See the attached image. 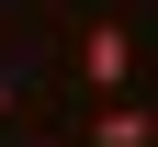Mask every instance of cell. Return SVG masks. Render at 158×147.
<instances>
[{"instance_id": "1", "label": "cell", "mask_w": 158, "mask_h": 147, "mask_svg": "<svg viewBox=\"0 0 158 147\" xmlns=\"http://www.w3.org/2000/svg\"><path fill=\"white\" fill-rule=\"evenodd\" d=\"M79 79L90 91H135V34L124 23H79Z\"/></svg>"}, {"instance_id": "2", "label": "cell", "mask_w": 158, "mask_h": 147, "mask_svg": "<svg viewBox=\"0 0 158 147\" xmlns=\"http://www.w3.org/2000/svg\"><path fill=\"white\" fill-rule=\"evenodd\" d=\"M79 136H90V147H158V113H147V102H135V91H102V102H90V124H79Z\"/></svg>"}, {"instance_id": "3", "label": "cell", "mask_w": 158, "mask_h": 147, "mask_svg": "<svg viewBox=\"0 0 158 147\" xmlns=\"http://www.w3.org/2000/svg\"><path fill=\"white\" fill-rule=\"evenodd\" d=\"M0 113H11V79H0Z\"/></svg>"}]
</instances>
